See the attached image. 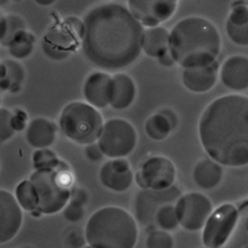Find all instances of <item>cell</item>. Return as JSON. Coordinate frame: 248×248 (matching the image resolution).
Instances as JSON below:
<instances>
[{"label":"cell","mask_w":248,"mask_h":248,"mask_svg":"<svg viewBox=\"0 0 248 248\" xmlns=\"http://www.w3.org/2000/svg\"><path fill=\"white\" fill-rule=\"evenodd\" d=\"M83 24L82 51L86 59L101 70L128 67L143 51L144 26L121 4L107 3L93 8Z\"/></svg>","instance_id":"1"},{"label":"cell","mask_w":248,"mask_h":248,"mask_svg":"<svg viewBox=\"0 0 248 248\" xmlns=\"http://www.w3.org/2000/svg\"><path fill=\"white\" fill-rule=\"evenodd\" d=\"M205 152L221 165H248V97L229 94L211 102L199 122Z\"/></svg>","instance_id":"2"},{"label":"cell","mask_w":248,"mask_h":248,"mask_svg":"<svg viewBox=\"0 0 248 248\" xmlns=\"http://www.w3.org/2000/svg\"><path fill=\"white\" fill-rule=\"evenodd\" d=\"M220 51V32L207 19L185 17L170 31V52L184 68L212 65Z\"/></svg>","instance_id":"3"},{"label":"cell","mask_w":248,"mask_h":248,"mask_svg":"<svg viewBox=\"0 0 248 248\" xmlns=\"http://www.w3.org/2000/svg\"><path fill=\"white\" fill-rule=\"evenodd\" d=\"M85 237L96 248H134L138 241V225L127 210L106 206L90 217Z\"/></svg>","instance_id":"4"},{"label":"cell","mask_w":248,"mask_h":248,"mask_svg":"<svg viewBox=\"0 0 248 248\" xmlns=\"http://www.w3.org/2000/svg\"><path fill=\"white\" fill-rule=\"evenodd\" d=\"M30 181L36 189L41 214L54 215L65 209L70 202L74 176L62 161L56 169L35 170Z\"/></svg>","instance_id":"5"},{"label":"cell","mask_w":248,"mask_h":248,"mask_svg":"<svg viewBox=\"0 0 248 248\" xmlns=\"http://www.w3.org/2000/svg\"><path fill=\"white\" fill-rule=\"evenodd\" d=\"M59 124L66 138L82 145L98 141L105 127L99 110L85 102H72L66 106L62 109Z\"/></svg>","instance_id":"6"},{"label":"cell","mask_w":248,"mask_h":248,"mask_svg":"<svg viewBox=\"0 0 248 248\" xmlns=\"http://www.w3.org/2000/svg\"><path fill=\"white\" fill-rule=\"evenodd\" d=\"M85 32V24L77 17H67L61 24L54 25L43 39L44 54L51 60L62 61L76 48Z\"/></svg>","instance_id":"7"},{"label":"cell","mask_w":248,"mask_h":248,"mask_svg":"<svg viewBox=\"0 0 248 248\" xmlns=\"http://www.w3.org/2000/svg\"><path fill=\"white\" fill-rule=\"evenodd\" d=\"M138 141L136 128L125 119L113 118L105 123L98 145L108 158H125L134 150Z\"/></svg>","instance_id":"8"},{"label":"cell","mask_w":248,"mask_h":248,"mask_svg":"<svg viewBox=\"0 0 248 248\" xmlns=\"http://www.w3.org/2000/svg\"><path fill=\"white\" fill-rule=\"evenodd\" d=\"M181 227L187 231H199L203 229L212 214V203L205 195L190 192L180 196L175 202Z\"/></svg>","instance_id":"9"},{"label":"cell","mask_w":248,"mask_h":248,"mask_svg":"<svg viewBox=\"0 0 248 248\" xmlns=\"http://www.w3.org/2000/svg\"><path fill=\"white\" fill-rule=\"evenodd\" d=\"M136 180L141 189H169L176 180V168L174 163L165 156H152L144 161L140 170L137 172Z\"/></svg>","instance_id":"10"},{"label":"cell","mask_w":248,"mask_h":248,"mask_svg":"<svg viewBox=\"0 0 248 248\" xmlns=\"http://www.w3.org/2000/svg\"><path fill=\"white\" fill-rule=\"evenodd\" d=\"M181 192L174 185L165 190L143 189L136 198V218L141 225H150L155 222V215L161 206L176 202Z\"/></svg>","instance_id":"11"},{"label":"cell","mask_w":248,"mask_h":248,"mask_svg":"<svg viewBox=\"0 0 248 248\" xmlns=\"http://www.w3.org/2000/svg\"><path fill=\"white\" fill-rule=\"evenodd\" d=\"M237 217L236 206L226 203L212 212L203 227L202 242L207 248H218L223 245L233 229Z\"/></svg>","instance_id":"12"},{"label":"cell","mask_w":248,"mask_h":248,"mask_svg":"<svg viewBox=\"0 0 248 248\" xmlns=\"http://www.w3.org/2000/svg\"><path fill=\"white\" fill-rule=\"evenodd\" d=\"M128 5L141 25L155 28L175 14L178 0H128Z\"/></svg>","instance_id":"13"},{"label":"cell","mask_w":248,"mask_h":248,"mask_svg":"<svg viewBox=\"0 0 248 248\" xmlns=\"http://www.w3.org/2000/svg\"><path fill=\"white\" fill-rule=\"evenodd\" d=\"M23 225V211L16 198L0 190V242L6 243L17 234Z\"/></svg>","instance_id":"14"},{"label":"cell","mask_w":248,"mask_h":248,"mask_svg":"<svg viewBox=\"0 0 248 248\" xmlns=\"http://www.w3.org/2000/svg\"><path fill=\"white\" fill-rule=\"evenodd\" d=\"M101 184L114 192H124L130 189L134 176L125 159L118 158L106 161L99 170Z\"/></svg>","instance_id":"15"},{"label":"cell","mask_w":248,"mask_h":248,"mask_svg":"<svg viewBox=\"0 0 248 248\" xmlns=\"http://www.w3.org/2000/svg\"><path fill=\"white\" fill-rule=\"evenodd\" d=\"M220 78L225 87L234 92L248 90V57L233 55L221 66Z\"/></svg>","instance_id":"16"},{"label":"cell","mask_w":248,"mask_h":248,"mask_svg":"<svg viewBox=\"0 0 248 248\" xmlns=\"http://www.w3.org/2000/svg\"><path fill=\"white\" fill-rule=\"evenodd\" d=\"M112 77L105 72H94L90 75L83 85V96L87 103L97 109L110 106Z\"/></svg>","instance_id":"17"},{"label":"cell","mask_w":248,"mask_h":248,"mask_svg":"<svg viewBox=\"0 0 248 248\" xmlns=\"http://www.w3.org/2000/svg\"><path fill=\"white\" fill-rule=\"evenodd\" d=\"M217 82V63L202 67L184 68L183 83L194 93H205L214 88Z\"/></svg>","instance_id":"18"},{"label":"cell","mask_w":248,"mask_h":248,"mask_svg":"<svg viewBox=\"0 0 248 248\" xmlns=\"http://www.w3.org/2000/svg\"><path fill=\"white\" fill-rule=\"evenodd\" d=\"M136 83L130 76L117 74L112 77V92H110V107L114 109H127L136 99Z\"/></svg>","instance_id":"19"},{"label":"cell","mask_w":248,"mask_h":248,"mask_svg":"<svg viewBox=\"0 0 248 248\" xmlns=\"http://www.w3.org/2000/svg\"><path fill=\"white\" fill-rule=\"evenodd\" d=\"M57 128L46 118H35L26 128V140L31 147L44 149L52 145L56 139Z\"/></svg>","instance_id":"20"},{"label":"cell","mask_w":248,"mask_h":248,"mask_svg":"<svg viewBox=\"0 0 248 248\" xmlns=\"http://www.w3.org/2000/svg\"><path fill=\"white\" fill-rule=\"evenodd\" d=\"M194 181L201 189L210 190L216 187L221 183L223 170L221 164L214 159H202L194 168Z\"/></svg>","instance_id":"21"},{"label":"cell","mask_w":248,"mask_h":248,"mask_svg":"<svg viewBox=\"0 0 248 248\" xmlns=\"http://www.w3.org/2000/svg\"><path fill=\"white\" fill-rule=\"evenodd\" d=\"M144 54L154 59H159L170 51V32L163 26L148 28L143 36Z\"/></svg>","instance_id":"22"},{"label":"cell","mask_w":248,"mask_h":248,"mask_svg":"<svg viewBox=\"0 0 248 248\" xmlns=\"http://www.w3.org/2000/svg\"><path fill=\"white\" fill-rule=\"evenodd\" d=\"M218 248H248V201L241 203L237 209L233 229Z\"/></svg>","instance_id":"23"},{"label":"cell","mask_w":248,"mask_h":248,"mask_svg":"<svg viewBox=\"0 0 248 248\" xmlns=\"http://www.w3.org/2000/svg\"><path fill=\"white\" fill-rule=\"evenodd\" d=\"M23 66L13 60H6L1 62V75H0V88L3 91H10L16 93L21 90V83L24 81Z\"/></svg>","instance_id":"24"},{"label":"cell","mask_w":248,"mask_h":248,"mask_svg":"<svg viewBox=\"0 0 248 248\" xmlns=\"http://www.w3.org/2000/svg\"><path fill=\"white\" fill-rule=\"evenodd\" d=\"M36 39L31 32L26 30L19 31L9 43V54L17 60H23L32 54Z\"/></svg>","instance_id":"25"},{"label":"cell","mask_w":248,"mask_h":248,"mask_svg":"<svg viewBox=\"0 0 248 248\" xmlns=\"http://www.w3.org/2000/svg\"><path fill=\"white\" fill-rule=\"evenodd\" d=\"M172 130L171 122L164 113H155L145 122V133L150 139L156 141L164 140Z\"/></svg>","instance_id":"26"},{"label":"cell","mask_w":248,"mask_h":248,"mask_svg":"<svg viewBox=\"0 0 248 248\" xmlns=\"http://www.w3.org/2000/svg\"><path fill=\"white\" fill-rule=\"evenodd\" d=\"M15 198L21 209L28 212L39 211V196L30 180H24L15 189Z\"/></svg>","instance_id":"27"},{"label":"cell","mask_w":248,"mask_h":248,"mask_svg":"<svg viewBox=\"0 0 248 248\" xmlns=\"http://www.w3.org/2000/svg\"><path fill=\"white\" fill-rule=\"evenodd\" d=\"M0 43L3 46H8L9 43L12 41L13 37L21 30H25V24L19 16L16 15H9L5 16L3 15L0 20Z\"/></svg>","instance_id":"28"},{"label":"cell","mask_w":248,"mask_h":248,"mask_svg":"<svg viewBox=\"0 0 248 248\" xmlns=\"http://www.w3.org/2000/svg\"><path fill=\"white\" fill-rule=\"evenodd\" d=\"M155 223L160 227L164 231H174L178 229V226L180 225L179 222L178 212H176V207L172 203H168V205L161 206L158 210L156 215H155Z\"/></svg>","instance_id":"29"},{"label":"cell","mask_w":248,"mask_h":248,"mask_svg":"<svg viewBox=\"0 0 248 248\" xmlns=\"http://www.w3.org/2000/svg\"><path fill=\"white\" fill-rule=\"evenodd\" d=\"M32 163H34L35 170L41 169H56L60 167V159L55 152L50 150L48 148L44 149H36L32 155Z\"/></svg>","instance_id":"30"},{"label":"cell","mask_w":248,"mask_h":248,"mask_svg":"<svg viewBox=\"0 0 248 248\" xmlns=\"http://www.w3.org/2000/svg\"><path fill=\"white\" fill-rule=\"evenodd\" d=\"M145 246L147 248H174V238L168 231L155 230L148 234Z\"/></svg>","instance_id":"31"},{"label":"cell","mask_w":248,"mask_h":248,"mask_svg":"<svg viewBox=\"0 0 248 248\" xmlns=\"http://www.w3.org/2000/svg\"><path fill=\"white\" fill-rule=\"evenodd\" d=\"M226 32L234 45L248 46V23L242 25H232L226 23Z\"/></svg>","instance_id":"32"},{"label":"cell","mask_w":248,"mask_h":248,"mask_svg":"<svg viewBox=\"0 0 248 248\" xmlns=\"http://www.w3.org/2000/svg\"><path fill=\"white\" fill-rule=\"evenodd\" d=\"M13 114L6 108L0 109V143L4 144L14 136V128L12 123Z\"/></svg>","instance_id":"33"},{"label":"cell","mask_w":248,"mask_h":248,"mask_svg":"<svg viewBox=\"0 0 248 248\" xmlns=\"http://www.w3.org/2000/svg\"><path fill=\"white\" fill-rule=\"evenodd\" d=\"M85 216V209H83V205L76 201L71 200L70 202L66 205V207L63 209V217L68 222L76 223L78 221H81Z\"/></svg>","instance_id":"34"},{"label":"cell","mask_w":248,"mask_h":248,"mask_svg":"<svg viewBox=\"0 0 248 248\" xmlns=\"http://www.w3.org/2000/svg\"><path fill=\"white\" fill-rule=\"evenodd\" d=\"M12 123L13 128H14L15 132H21L25 128H28V114H26L24 110L17 109L15 112V114H13L12 117Z\"/></svg>","instance_id":"35"},{"label":"cell","mask_w":248,"mask_h":248,"mask_svg":"<svg viewBox=\"0 0 248 248\" xmlns=\"http://www.w3.org/2000/svg\"><path fill=\"white\" fill-rule=\"evenodd\" d=\"M85 153H86V156H87V159H90L91 161H93V163H97V161L102 160V158H103V152H102V149L99 148L98 143H93V144H90V145H86V149H85Z\"/></svg>","instance_id":"36"},{"label":"cell","mask_w":248,"mask_h":248,"mask_svg":"<svg viewBox=\"0 0 248 248\" xmlns=\"http://www.w3.org/2000/svg\"><path fill=\"white\" fill-rule=\"evenodd\" d=\"M71 200H74V201H76V202H79V203H82V205H85V203L88 201V194L86 192V190L77 189L72 192Z\"/></svg>","instance_id":"37"},{"label":"cell","mask_w":248,"mask_h":248,"mask_svg":"<svg viewBox=\"0 0 248 248\" xmlns=\"http://www.w3.org/2000/svg\"><path fill=\"white\" fill-rule=\"evenodd\" d=\"M158 61L161 66H164V67H171V66H174L175 62H176L170 51H168L167 54H164L163 56L159 57Z\"/></svg>","instance_id":"38"},{"label":"cell","mask_w":248,"mask_h":248,"mask_svg":"<svg viewBox=\"0 0 248 248\" xmlns=\"http://www.w3.org/2000/svg\"><path fill=\"white\" fill-rule=\"evenodd\" d=\"M161 113H164V114H165V116L168 117V119H169V121L171 122L172 128H174L175 125H176V122H178V118H176V116H175L174 113H172L171 110H164V112H161Z\"/></svg>","instance_id":"39"},{"label":"cell","mask_w":248,"mask_h":248,"mask_svg":"<svg viewBox=\"0 0 248 248\" xmlns=\"http://www.w3.org/2000/svg\"><path fill=\"white\" fill-rule=\"evenodd\" d=\"M56 0H35V3L37 5H41V6H50L55 3Z\"/></svg>","instance_id":"40"},{"label":"cell","mask_w":248,"mask_h":248,"mask_svg":"<svg viewBox=\"0 0 248 248\" xmlns=\"http://www.w3.org/2000/svg\"><path fill=\"white\" fill-rule=\"evenodd\" d=\"M6 1H8V0H0V3H1V4H5ZM16 1H17V0H16Z\"/></svg>","instance_id":"41"},{"label":"cell","mask_w":248,"mask_h":248,"mask_svg":"<svg viewBox=\"0 0 248 248\" xmlns=\"http://www.w3.org/2000/svg\"><path fill=\"white\" fill-rule=\"evenodd\" d=\"M83 248H96V247H93V246H86V247H83Z\"/></svg>","instance_id":"42"},{"label":"cell","mask_w":248,"mask_h":248,"mask_svg":"<svg viewBox=\"0 0 248 248\" xmlns=\"http://www.w3.org/2000/svg\"><path fill=\"white\" fill-rule=\"evenodd\" d=\"M24 248H32V247H24Z\"/></svg>","instance_id":"43"},{"label":"cell","mask_w":248,"mask_h":248,"mask_svg":"<svg viewBox=\"0 0 248 248\" xmlns=\"http://www.w3.org/2000/svg\"><path fill=\"white\" fill-rule=\"evenodd\" d=\"M247 5H248V0H247Z\"/></svg>","instance_id":"44"}]
</instances>
